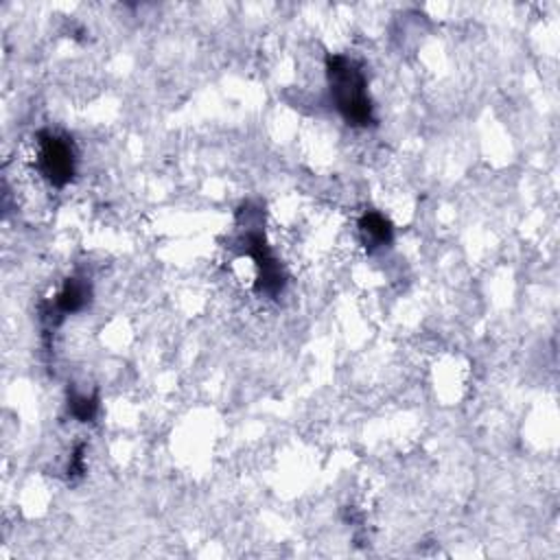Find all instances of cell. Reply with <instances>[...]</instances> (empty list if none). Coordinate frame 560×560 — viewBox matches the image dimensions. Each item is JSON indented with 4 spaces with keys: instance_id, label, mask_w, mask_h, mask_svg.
<instances>
[{
    "instance_id": "3",
    "label": "cell",
    "mask_w": 560,
    "mask_h": 560,
    "mask_svg": "<svg viewBox=\"0 0 560 560\" xmlns=\"http://www.w3.org/2000/svg\"><path fill=\"white\" fill-rule=\"evenodd\" d=\"M361 232H363L365 243H370L372 247H381V245L389 243V238H392L389 223L385 221V217H381L376 212H370L361 219Z\"/></svg>"
},
{
    "instance_id": "1",
    "label": "cell",
    "mask_w": 560,
    "mask_h": 560,
    "mask_svg": "<svg viewBox=\"0 0 560 560\" xmlns=\"http://www.w3.org/2000/svg\"><path fill=\"white\" fill-rule=\"evenodd\" d=\"M328 77L330 94L346 120L352 125H368L372 118V107L361 70L350 59L337 55L328 59Z\"/></svg>"
},
{
    "instance_id": "2",
    "label": "cell",
    "mask_w": 560,
    "mask_h": 560,
    "mask_svg": "<svg viewBox=\"0 0 560 560\" xmlns=\"http://www.w3.org/2000/svg\"><path fill=\"white\" fill-rule=\"evenodd\" d=\"M37 166L39 173L55 186L70 182L74 173V153L70 142L55 133H42L37 142Z\"/></svg>"
}]
</instances>
